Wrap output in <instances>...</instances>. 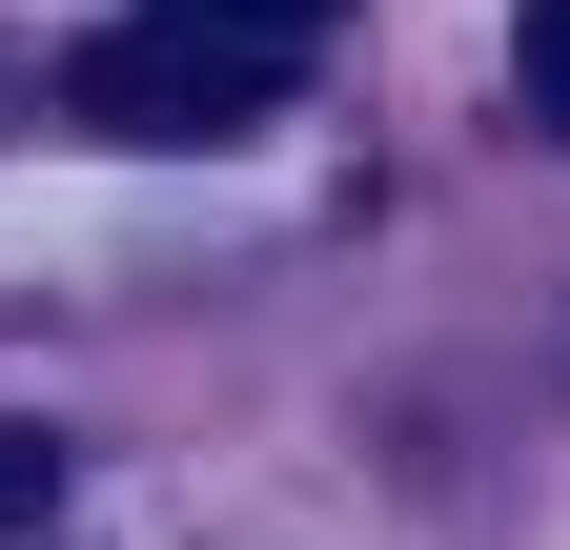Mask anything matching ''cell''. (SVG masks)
I'll return each instance as SVG.
<instances>
[{
    "mask_svg": "<svg viewBox=\"0 0 570 550\" xmlns=\"http://www.w3.org/2000/svg\"><path fill=\"white\" fill-rule=\"evenodd\" d=\"M285 61L306 41L225 21V0H142V21H102L82 61H61V122H102V144H245V122L285 102Z\"/></svg>",
    "mask_w": 570,
    "mask_h": 550,
    "instance_id": "1",
    "label": "cell"
},
{
    "mask_svg": "<svg viewBox=\"0 0 570 550\" xmlns=\"http://www.w3.org/2000/svg\"><path fill=\"white\" fill-rule=\"evenodd\" d=\"M510 82H530V122H570V0H530V21H510Z\"/></svg>",
    "mask_w": 570,
    "mask_h": 550,
    "instance_id": "2",
    "label": "cell"
},
{
    "mask_svg": "<svg viewBox=\"0 0 570 550\" xmlns=\"http://www.w3.org/2000/svg\"><path fill=\"white\" fill-rule=\"evenodd\" d=\"M61 510V429H0V530H41Z\"/></svg>",
    "mask_w": 570,
    "mask_h": 550,
    "instance_id": "3",
    "label": "cell"
},
{
    "mask_svg": "<svg viewBox=\"0 0 570 550\" xmlns=\"http://www.w3.org/2000/svg\"><path fill=\"white\" fill-rule=\"evenodd\" d=\"M225 21H265V41H326V21H346V0H225Z\"/></svg>",
    "mask_w": 570,
    "mask_h": 550,
    "instance_id": "4",
    "label": "cell"
}]
</instances>
